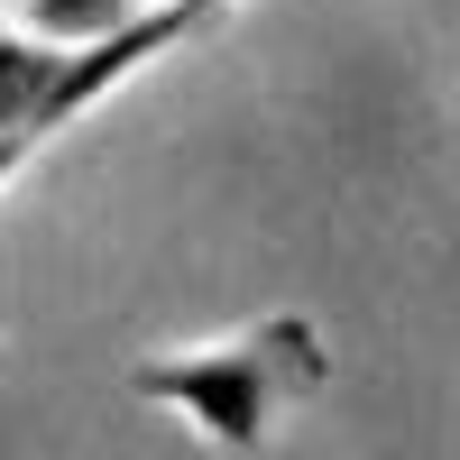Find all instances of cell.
<instances>
[{
	"instance_id": "cell-6",
	"label": "cell",
	"mask_w": 460,
	"mask_h": 460,
	"mask_svg": "<svg viewBox=\"0 0 460 460\" xmlns=\"http://www.w3.org/2000/svg\"><path fill=\"white\" fill-rule=\"evenodd\" d=\"M138 10H157V0H138Z\"/></svg>"
},
{
	"instance_id": "cell-2",
	"label": "cell",
	"mask_w": 460,
	"mask_h": 460,
	"mask_svg": "<svg viewBox=\"0 0 460 460\" xmlns=\"http://www.w3.org/2000/svg\"><path fill=\"white\" fill-rule=\"evenodd\" d=\"M56 65H65V47H47V37H0V129L28 138L37 102H47V84H56Z\"/></svg>"
},
{
	"instance_id": "cell-5",
	"label": "cell",
	"mask_w": 460,
	"mask_h": 460,
	"mask_svg": "<svg viewBox=\"0 0 460 460\" xmlns=\"http://www.w3.org/2000/svg\"><path fill=\"white\" fill-rule=\"evenodd\" d=\"M203 10H230V0H203Z\"/></svg>"
},
{
	"instance_id": "cell-1",
	"label": "cell",
	"mask_w": 460,
	"mask_h": 460,
	"mask_svg": "<svg viewBox=\"0 0 460 460\" xmlns=\"http://www.w3.org/2000/svg\"><path fill=\"white\" fill-rule=\"evenodd\" d=\"M323 377V332L304 314H267L240 341H212V350H175V359H138L129 387L147 405H175L184 424L221 451H258L267 414H277L295 387Z\"/></svg>"
},
{
	"instance_id": "cell-3",
	"label": "cell",
	"mask_w": 460,
	"mask_h": 460,
	"mask_svg": "<svg viewBox=\"0 0 460 460\" xmlns=\"http://www.w3.org/2000/svg\"><path fill=\"white\" fill-rule=\"evenodd\" d=\"M129 19H138V0H28V37H47V47H93Z\"/></svg>"
},
{
	"instance_id": "cell-4",
	"label": "cell",
	"mask_w": 460,
	"mask_h": 460,
	"mask_svg": "<svg viewBox=\"0 0 460 460\" xmlns=\"http://www.w3.org/2000/svg\"><path fill=\"white\" fill-rule=\"evenodd\" d=\"M19 157H28V138H19V129H0V175H10Z\"/></svg>"
}]
</instances>
